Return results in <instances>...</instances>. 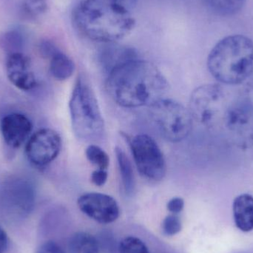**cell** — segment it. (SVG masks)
I'll list each match as a JSON object with an SVG mask.
<instances>
[{"mask_svg": "<svg viewBox=\"0 0 253 253\" xmlns=\"http://www.w3.org/2000/svg\"><path fill=\"white\" fill-rule=\"evenodd\" d=\"M107 89L114 102L127 108L150 107L164 99L168 83L148 61L132 59L108 74Z\"/></svg>", "mask_w": 253, "mask_h": 253, "instance_id": "1", "label": "cell"}, {"mask_svg": "<svg viewBox=\"0 0 253 253\" xmlns=\"http://www.w3.org/2000/svg\"><path fill=\"white\" fill-rule=\"evenodd\" d=\"M72 19L84 37L109 44L130 34L135 24L130 11L105 0H81L73 10Z\"/></svg>", "mask_w": 253, "mask_h": 253, "instance_id": "2", "label": "cell"}, {"mask_svg": "<svg viewBox=\"0 0 253 253\" xmlns=\"http://www.w3.org/2000/svg\"><path fill=\"white\" fill-rule=\"evenodd\" d=\"M211 75L223 84H239L253 71V42L243 35L229 36L220 40L208 56Z\"/></svg>", "mask_w": 253, "mask_h": 253, "instance_id": "3", "label": "cell"}, {"mask_svg": "<svg viewBox=\"0 0 253 253\" xmlns=\"http://www.w3.org/2000/svg\"><path fill=\"white\" fill-rule=\"evenodd\" d=\"M74 134L84 141H95L103 135L105 122L94 92L85 78L79 77L69 102Z\"/></svg>", "mask_w": 253, "mask_h": 253, "instance_id": "4", "label": "cell"}, {"mask_svg": "<svg viewBox=\"0 0 253 253\" xmlns=\"http://www.w3.org/2000/svg\"><path fill=\"white\" fill-rule=\"evenodd\" d=\"M150 117L161 135L171 142H179L188 136L193 117L184 105L172 99H162L149 107Z\"/></svg>", "mask_w": 253, "mask_h": 253, "instance_id": "5", "label": "cell"}, {"mask_svg": "<svg viewBox=\"0 0 253 253\" xmlns=\"http://www.w3.org/2000/svg\"><path fill=\"white\" fill-rule=\"evenodd\" d=\"M129 146L141 175L152 181L163 179L166 175V162L156 141L150 135L140 134L131 138Z\"/></svg>", "mask_w": 253, "mask_h": 253, "instance_id": "6", "label": "cell"}, {"mask_svg": "<svg viewBox=\"0 0 253 253\" xmlns=\"http://www.w3.org/2000/svg\"><path fill=\"white\" fill-rule=\"evenodd\" d=\"M224 93L218 84H204L193 90L189 111L196 121L209 126L215 121L224 104Z\"/></svg>", "mask_w": 253, "mask_h": 253, "instance_id": "7", "label": "cell"}, {"mask_svg": "<svg viewBox=\"0 0 253 253\" xmlns=\"http://www.w3.org/2000/svg\"><path fill=\"white\" fill-rule=\"evenodd\" d=\"M62 148V139L56 131L43 128L31 135L25 145V156L34 166L44 167L53 162Z\"/></svg>", "mask_w": 253, "mask_h": 253, "instance_id": "8", "label": "cell"}, {"mask_svg": "<svg viewBox=\"0 0 253 253\" xmlns=\"http://www.w3.org/2000/svg\"><path fill=\"white\" fill-rule=\"evenodd\" d=\"M77 204L83 213L100 224H111L120 216L118 203L109 195L84 193L79 198Z\"/></svg>", "mask_w": 253, "mask_h": 253, "instance_id": "9", "label": "cell"}, {"mask_svg": "<svg viewBox=\"0 0 253 253\" xmlns=\"http://www.w3.org/2000/svg\"><path fill=\"white\" fill-rule=\"evenodd\" d=\"M5 71L9 81L19 90L29 91L37 87V79L31 70V59L22 52L7 55Z\"/></svg>", "mask_w": 253, "mask_h": 253, "instance_id": "10", "label": "cell"}, {"mask_svg": "<svg viewBox=\"0 0 253 253\" xmlns=\"http://www.w3.org/2000/svg\"><path fill=\"white\" fill-rule=\"evenodd\" d=\"M33 130L31 120L22 114L12 113L0 121V131L4 142L11 148H19L25 143Z\"/></svg>", "mask_w": 253, "mask_h": 253, "instance_id": "11", "label": "cell"}, {"mask_svg": "<svg viewBox=\"0 0 253 253\" xmlns=\"http://www.w3.org/2000/svg\"><path fill=\"white\" fill-rule=\"evenodd\" d=\"M99 58L104 69L110 74L120 65L132 59H137L138 55L135 50L130 47L111 44L102 49Z\"/></svg>", "mask_w": 253, "mask_h": 253, "instance_id": "12", "label": "cell"}, {"mask_svg": "<svg viewBox=\"0 0 253 253\" xmlns=\"http://www.w3.org/2000/svg\"><path fill=\"white\" fill-rule=\"evenodd\" d=\"M233 217L236 227L243 232L253 230V197L245 193L235 199L233 205Z\"/></svg>", "mask_w": 253, "mask_h": 253, "instance_id": "13", "label": "cell"}, {"mask_svg": "<svg viewBox=\"0 0 253 253\" xmlns=\"http://www.w3.org/2000/svg\"><path fill=\"white\" fill-rule=\"evenodd\" d=\"M253 119V108L246 102L235 104L226 114V123L233 132H244L247 126H251Z\"/></svg>", "mask_w": 253, "mask_h": 253, "instance_id": "14", "label": "cell"}, {"mask_svg": "<svg viewBox=\"0 0 253 253\" xmlns=\"http://www.w3.org/2000/svg\"><path fill=\"white\" fill-rule=\"evenodd\" d=\"M49 70L53 78L64 81L73 75L75 65L69 56L58 50L50 56Z\"/></svg>", "mask_w": 253, "mask_h": 253, "instance_id": "15", "label": "cell"}, {"mask_svg": "<svg viewBox=\"0 0 253 253\" xmlns=\"http://www.w3.org/2000/svg\"><path fill=\"white\" fill-rule=\"evenodd\" d=\"M115 152L123 189L127 196H131L133 193L135 187V175L132 164L124 150H122L120 147H116Z\"/></svg>", "mask_w": 253, "mask_h": 253, "instance_id": "16", "label": "cell"}, {"mask_svg": "<svg viewBox=\"0 0 253 253\" xmlns=\"http://www.w3.org/2000/svg\"><path fill=\"white\" fill-rule=\"evenodd\" d=\"M69 253H99V246L94 236L85 232H78L69 242Z\"/></svg>", "mask_w": 253, "mask_h": 253, "instance_id": "17", "label": "cell"}, {"mask_svg": "<svg viewBox=\"0 0 253 253\" xmlns=\"http://www.w3.org/2000/svg\"><path fill=\"white\" fill-rule=\"evenodd\" d=\"M25 45V37L19 30L10 29L0 33V49L7 55L22 53Z\"/></svg>", "mask_w": 253, "mask_h": 253, "instance_id": "18", "label": "cell"}, {"mask_svg": "<svg viewBox=\"0 0 253 253\" xmlns=\"http://www.w3.org/2000/svg\"><path fill=\"white\" fill-rule=\"evenodd\" d=\"M208 7L220 16L236 14L245 5L246 0H205Z\"/></svg>", "mask_w": 253, "mask_h": 253, "instance_id": "19", "label": "cell"}, {"mask_svg": "<svg viewBox=\"0 0 253 253\" xmlns=\"http://www.w3.org/2000/svg\"><path fill=\"white\" fill-rule=\"evenodd\" d=\"M47 9V0H21L20 11L25 19H38L45 13Z\"/></svg>", "mask_w": 253, "mask_h": 253, "instance_id": "20", "label": "cell"}, {"mask_svg": "<svg viewBox=\"0 0 253 253\" xmlns=\"http://www.w3.org/2000/svg\"><path fill=\"white\" fill-rule=\"evenodd\" d=\"M87 160L97 167L99 169H108L110 165V158L105 150L97 145H89L85 150Z\"/></svg>", "mask_w": 253, "mask_h": 253, "instance_id": "21", "label": "cell"}, {"mask_svg": "<svg viewBox=\"0 0 253 253\" xmlns=\"http://www.w3.org/2000/svg\"><path fill=\"white\" fill-rule=\"evenodd\" d=\"M120 253H150L145 244L134 236H129L122 241L120 245Z\"/></svg>", "mask_w": 253, "mask_h": 253, "instance_id": "22", "label": "cell"}, {"mask_svg": "<svg viewBox=\"0 0 253 253\" xmlns=\"http://www.w3.org/2000/svg\"><path fill=\"white\" fill-rule=\"evenodd\" d=\"M162 229L167 236H175L181 231V220L175 214L168 215L162 223Z\"/></svg>", "mask_w": 253, "mask_h": 253, "instance_id": "23", "label": "cell"}, {"mask_svg": "<svg viewBox=\"0 0 253 253\" xmlns=\"http://www.w3.org/2000/svg\"><path fill=\"white\" fill-rule=\"evenodd\" d=\"M108 174L105 169H97L93 171L91 174V181L98 187H102L108 180Z\"/></svg>", "mask_w": 253, "mask_h": 253, "instance_id": "24", "label": "cell"}, {"mask_svg": "<svg viewBox=\"0 0 253 253\" xmlns=\"http://www.w3.org/2000/svg\"><path fill=\"white\" fill-rule=\"evenodd\" d=\"M184 208V199L180 197L172 198L168 202L167 208L169 212L173 214H178L183 211Z\"/></svg>", "mask_w": 253, "mask_h": 253, "instance_id": "25", "label": "cell"}, {"mask_svg": "<svg viewBox=\"0 0 253 253\" xmlns=\"http://www.w3.org/2000/svg\"><path fill=\"white\" fill-rule=\"evenodd\" d=\"M37 253H65L59 245L53 242L43 244Z\"/></svg>", "mask_w": 253, "mask_h": 253, "instance_id": "26", "label": "cell"}, {"mask_svg": "<svg viewBox=\"0 0 253 253\" xmlns=\"http://www.w3.org/2000/svg\"><path fill=\"white\" fill-rule=\"evenodd\" d=\"M40 50L44 57L50 59V56L59 49L50 42L44 41L40 44Z\"/></svg>", "mask_w": 253, "mask_h": 253, "instance_id": "27", "label": "cell"}, {"mask_svg": "<svg viewBox=\"0 0 253 253\" xmlns=\"http://www.w3.org/2000/svg\"><path fill=\"white\" fill-rule=\"evenodd\" d=\"M105 1L120 6L129 11H131L133 9L136 3V0H105Z\"/></svg>", "mask_w": 253, "mask_h": 253, "instance_id": "28", "label": "cell"}, {"mask_svg": "<svg viewBox=\"0 0 253 253\" xmlns=\"http://www.w3.org/2000/svg\"><path fill=\"white\" fill-rule=\"evenodd\" d=\"M7 236L5 232L3 229L0 227V253H4L7 250Z\"/></svg>", "mask_w": 253, "mask_h": 253, "instance_id": "29", "label": "cell"}]
</instances>
